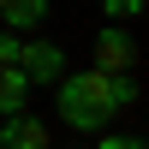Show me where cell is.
Masks as SVG:
<instances>
[{
	"mask_svg": "<svg viewBox=\"0 0 149 149\" xmlns=\"http://www.w3.org/2000/svg\"><path fill=\"white\" fill-rule=\"evenodd\" d=\"M137 102V84H131V72H60L54 84V113L66 119L72 131H107L125 107Z\"/></svg>",
	"mask_w": 149,
	"mask_h": 149,
	"instance_id": "6da1fadb",
	"label": "cell"
},
{
	"mask_svg": "<svg viewBox=\"0 0 149 149\" xmlns=\"http://www.w3.org/2000/svg\"><path fill=\"white\" fill-rule=\"evenodd\" d=\"M137 66V36L131 24H102L95 30V72H131Z\"/></svg>",
	"mask_w": 149,
	"mask_h": 149,
	"instance_id": "7a4b0ae2",
	"label": "cell"
},
{
	"mask_svg": "<svg viewBox=\"0 0 149 149\" xmlns=\"http://www.w3.org/2000/svg\"><path fill=\"white\" fill-rule=\"evenodd\" d=\"M18 72L36 84H60V72H66V48L60 42H42V36H24V54H18Z\"/></svg>",
	"mask_w": 149,
	"mask_h": 149,
	"instance_id": "3957f363",
	"label": "cell"
},
{
	"mask_svg": "<svg viewBox=\"0 0 149 149\" xmlns=\"http://www.w3.org/2000/svg\"><path fill=\"white\" fill-rule=\"evenodd\" d=\"M0 149H54V131H48V119H36L24 107V113L0 119Z\"/></svg>",
	"mask_w": 149,
	"mask_h": 149,
	"instance_id": "277c9868",
	"label": "cell"
},
{
	"mask_svg": "<svg viewBox=\"0 0 149 149\" xmlns=\"http://www.w3.org/2000/svg\"><path fill=\"white\" fill-rule=\"evenodd\" d=\"M48 0H0V24L6 30H18V36H36V24H48Z\"/></svg>",
	"mask_w": 149,
	"mask_h": 149,
	"instance_id": "5b68a950",
	"label": "cell"
},
{
	"mask_svg": "<svg viewBox=\"0 0 149 149\" xmlns=\"http://www.w3.org/2000/svg\"><path fill=\"white\" fill-rule=\"evenodd\" d=\"M24 107H30V78L18 66H0V119L24 113Z\"/></svg>",
	"mask_w": 149,
	"mask_h": 149,
	"instance_id": "8992f818",
	"label": "cell"
},
{
	"mask_svg": "<svg viewBox=\"0 0 149 149\" xmlns=\"http://www.w3.org/2000/svg\"><path fill=\"white\" fill-rule=\"evenodd\" d=\"M95 6H102L107 24H131V18H143V12H149V0H95Z\"/></svg>",
	"mask_w": 149,
	"mask_h": 149,
	"instance_id": "52a82bcc",
	"label": "cell"
},
{
	"mask_svg": "<svg viewBox=\"0 0 149 149\" xmlns=\"http://www.w3.org/2000/svg\"><path fill=\"white\" fill-rule=\"evenodd\" d=\"M95 149H149V137H131V131H95Z\"/></svg>",
	"mask_w": 149,
	"mask_h": 149,
	"instance_id": "ba28073f",
	"label": "cell"
},
{
	"mask_svg": "<svg viewBox=\"0 0 149 149\" xmlns=\"http://www.w3.org/2000/svg\"><path fill=\"white\" fill-rule=\"evenodd\" d=\"M72 149H78V143H72Z\"/></svg>",
	"mask_w": 149,
	"mask_h": 149,
	"instance_id": "9c48e42d",
	"label": "cell"
}]
</instances>
